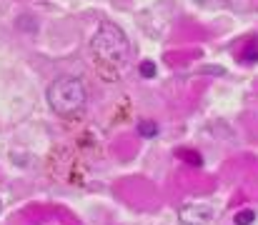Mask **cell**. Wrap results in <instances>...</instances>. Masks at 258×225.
<instances>
[{"label":"cell","mask_w":258,"mask_h":225,"mask_svg":"<svg viewBox=\"0 0 258 225\" xmlns=\"http://www.w3.org/2000/svg\"><path fill=\"white\" fill-rule=\"evenodd\" d=\"M90 48L98 55V60H103L108 65H123L131 58V40L113 23H100L98 33L93 35Z\"/></svg>","instance_id":"cell-1"},{"label":"cell","mask_w":258,"mask_h":225,"mask_svg":"<svg viewBox=\"0 0 258 225\" xmlns=\"http://www.w3.org/2000/svg\"><path fill=\"white\" fill-rule=\"evenodd\" d=\"M233 220H236V225H251L256 220V213H253V210H241Z\"/></svg>","instance_id":"cell-5"},{"label":"cell","mask_w":258,"mask_h":225,"mask_svg":"<svg viewBox=\"0 0 258 225\" xmlns=\"http://www.w3.org/2000/svg\"><path fill=\"white\" fill-rule=\"evenodd\" d=\"M48 105L55 115L73 118L86 105V85L78 78H58L48 88Z\"/></svg>","instance_id":"cell-2"},{"label":"cell","mask_w":258,"mask_h":225,"mask_svg":"<svg viewBox=\"0 0 258 225\" xmlns=\"http://www.w3.org/2000/svg\"><path fill=\"white\" fill-rule=\"evenodd\" d=\"M178 220L183 225H208L213 220V208L206 203H190L178 210Z\"/></svg>","instance_id":"cell-3"},{"label":"cell","mask_w":258,"mask_h":225,"mask_svg":"<svg viewBox=\"0 0 258 225\" xmlns=\"http://www.w3.org/2000/svg\"><path fill=\"white\" fill-rule=\"evenodd\" d=\"M180 155H183L185 160H190V163H196V165H201V158H198V153H188V150H180Z\"/></svg>","instance_id":"cell-7"},{"label":"cell","mask_w":258,"mask_h":225,"mask_svg":"<svg viewBox=\"0 0 258 225\" xmlns=\"http://www.w3.org/2000/svg\"><path fill=\"white\" fill-rule=\"evenodd\" d=\"M0 210H3V203H0Z\"/></svg>","instance_id":"cell-8"},{"label":"cell","mask_w":258,"mask_h":225,"mask_svg":"<svg viewBox=\"0 0 258 225\" xmlns=\"http://www.w3.org/2000/svg\"><path fill=\"white\" fill-rule=\"evenodd\" d=\"M138 135H143V138H156V135H158V125L151 123V120H141V123H138Z\"/></svg>","instance_id":"cell-4"},{"label":"cell","mask_w":258,"mask_h":225,"mask_svg":"<svg viewBox=\"0 0 258 225\" xmlns=\"http://www.w3.org/2000/svg\"><path fill=\"white\" fill-rule=\"evenodd\" d=\"M141 73L146 75V78H153V75H156V65H153L151 60H146V63L141 65Z\"/></svg>","instance_id":"cell-6"}]
</instances>
